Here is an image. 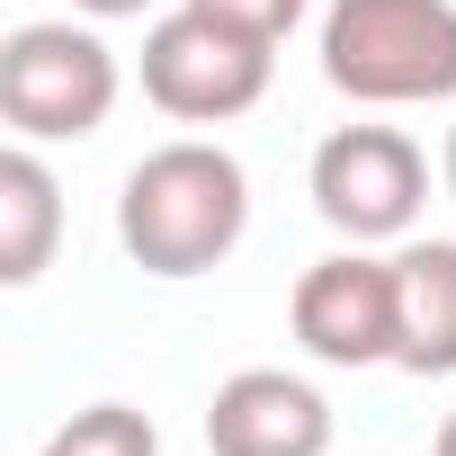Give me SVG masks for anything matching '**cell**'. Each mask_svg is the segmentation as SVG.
I'll use <instances>...</instances> for the list:
<instances>
[{
	"label": "cell",
	"mask_w": 456,
	"mask_h": 456,
	"mask_svg": "<svg viewBox=\"0 0 456 456\" xmlns=\"http://www.w3.org/2000/svg\"><path fill=\"white\" fill-rule=\"evenodd\" d=\"M206 447L215 456H331V403L322 385L287 367H242L206 403Z\"/></svg>",
	"instance_id": "obj_7"
},
{
	"label": "cell",
	"mask_w": 456,
	"mask_h": 456,
	"mask_svg": "<svg viewBox=\"0 0 456 456\" xmlns=\"http://www.w3.org/2000/svg\"><path fill=\"white\" fill-rule=\"evenodd\" d=\"M394 296H403V376H456V242H403L394 251Z\"/></svg>",
	"instance_id": "obj_8"
},
{
	"label": "cell",
	"mask_w": 456,
	"mask_h": 456,
	"mask_svg": "<svg viewBox=\"0 0 456 456\" xmlns=\"http://www.w3.org/2000/svg\"><path fill=\"white\" fill-rule=\"evenodd\" d=\"M429 456H456V411L438 420V447H429Z\"/></svg>",
	"instance_id": "obj_14"
},
{
	"label": "cell",
	"mask_w": 456,
	"mask_h": 456,
	"mask_svg": "<svg viewBox=\"0 0 456 456\" xmlns=\"http://www.w3.org/2000/svg\"><path fill=\"white\" fill-rule=\"evenodd\" d=\"M287 322L296 340L322 358V367H394L403 349V296H394V260H376L367 242L314 260L287 296Z\"/></svg>",
	"instance_id": "obj_6"
},
{
	"label": "cell",
	"mask_w": 456,
	"mask_h": 456,
	"mask_svg": "<svg viewBox=\"0 0 456 456\" xmlns=\"http://www.w3.org/2000/svg\"><path fill=\"white\" fill-rule=\"evenodd\" d=\"M72 10H90V19H143L152 0H72Z\"/></svg>",
	"instance_id": "obj_12"
},
{
	"label": "cell",
	"mask_w": 456,
	"mask_h": 456,
	"mask_svg": "<svg viewBox=\"0 0 456 456\" xmlns=\"http://www.w3.org/2000/svg\"><path fill=\"white\" fill-rule=\"evenodd\" d=\"M314 215L340 242H403L429 206V152L403 126H331L314 143Z\"/></svg>",
	"instance_id": "obj_5"
},
{
	"label": "cell",
	"mask_w": 456,
	"mask_h": 456,
	"mask_svg": "<svg viewBox=\"0 0 456 456\" xmlns=\"http://www.w3.org/2000/svg\"><path fill=\"white\" fill-rule=\"evenodd\" d=\"M438 179H447V197H456V126H447V152H438Z\"/></svg>",
	"instance_id": "obj_13"
},
{
	"label": "cell",
	"mask_w": 456,
	"mask_h": 456,
	"mask_svg": "<svg viewBox=\"0 0 456 456\" xmlns=\"http://www.w3.org/2000/svg\"><path fill=\"white\" fill-rule=\"evenodd\" d=\"M242 233H251V170L206 134L152 143L117 188V242L152 278H206L233 260Z\"/></svg>",
	"instance_id": "obj_1"
},
{
	"label": "cell",
	"mask_w": 456,
	"mask_h": 456,
	"mask_svg": "<svg viewBox=\"0 0 456 456\" xmlns=\"http://www.w3.org/2000/svg\"><path fill=\"white\" fill-rule=\"evenodd\" d=\"M126 72L108 54L99 28H72V19H28L0 45V117H10L19 143H81L108 126Z\"/></svg>",
	"instance_id": "obj_3"
},
{
	"label": "cell",
	"mask_w": 456,
	"mask_h": 456,
	"mask_svg": "<svg viewBox=\"0 0 456 456\" xmlns=\"http://www.w3.org/2000/svg\"><path fill=\"white\" fill-rule=\"evenodd\" d=\"M37 456H161V438H152V420H143L134 403H90V411H72Z\"/></svg>",
	"instance_id": "obj_10"
},
{
	"label": "cell",
	"mask_w": 456,
	"mask_h": 456,
	"mask_svg": "<svg viewBox=\"0 0 456 456\" xmlns=\"http://www.w3.org/2000/svg\"><path fill=\"white\" fill-rule=\"evenodd\" d=\"M63 242V188L37 143L0 152V287H37Z\"/></svg>",
	"instance_id": "obj_9"
},
{
	"label": "cell",
	"mask_w": 456,
	"mask_h": 456,
	"mask_svg": "<svg viewBox=\"0 0 456 456\" xmlns=\"http://www.w3.org/2000/svg\"><path fill=\"white\" fill-rule=\"evenodd\" d=\"M322 81L358 108L456 99V0H331Z\"/></svg>",
	"instance_id": "obj_2"
},
{
	"label": "cell",
	"mask_w": 456,
	"mask_h": 456,
	"mask_svg": "<svg viewBox=\"0 0 456 456\" xmlns=\"http://www.w3.org/2000/svg\"><path fill=\"white\" fill-rule=\"evenodd\" d=\"M197 10H215V19H233V28H251V37H287L296 19H305V0H197Z\"/></svg>",
	"instance_id": "obj_11"
},
{
	"label": "cell",
	"mask_w": 456,
	"mask_h": 456,
	"mask_svg": "<svg viewBox=\"0 0 456 456\" xmlns=\"http://www.w3.org/2000/svg\"><path fill=\"white\" fill-rule=\"evenodd\" d=\"M269 72H278V45L179 0L170 19L143 28V99L179 126H224V117H251L269 99Z\"/></svg>",
	"instance_id": "obj_4"
}]
</instances>
